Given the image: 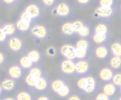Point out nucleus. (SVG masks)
Listing matches in <instances>:
<instances>
[{"label":"nucleus","instance_id":"58836bf2","mask_svg":"<svg viewBox=\"0 0 121 100\" xmlns=\"http://www.w3.org/2000/svg\"><path fill=\"white\" fill-rule=\"evenodd\" d=\"M46 53H47V55H48L49 57H53V56H55V54H56V50H55V48H53V47H49V48L47 49Z\"/></svg>","mask_w":121,"mask_h":100},{"label":"nucleus","instance_id":"4c0bfd02","mask_svg":"<svg viewBox=\"0 0 121 100\" xmlns=\"http://www.w3.org/2000/svg\"><path fill=\"white\" fill-rule=\"evenodd\" d=\"M113 4V0H100V4L102 7L111 8Z\"/></svg>","mask_w":121,"mask_h":100},{"label":"nucleus","instance_id":"a878e982","mask_svg":"<svg viewBox=\"0 0 121 100\" xmlns=\"http://www.w3.org/2000/svg\"><path fill=\"white\" fill-rule=\"evenodd\" d=\"M111 50L112 53L115 56L121 57V43H114L111 46Z\"/></svg>","mask_w":121,"mask_h":100},{"label":"nucleus","instance_id":"b1692460","mask_svg":"<svg viewBox=\"0 0 121 100\" xmlns=\"http://www.w3.org/2000/svg\"><path fill=\"white\" fill-rule=\"evenodd\" d=\"M2 28L7 36H11L15 33L17 28H16V26L13 23H8L5 25Z\"/></svg>","mask_w":121,"mask_h":100},{"label":"nucleus","instance_id":"f257e3e1","mask_svg":"<svg viewBox=\"0 0 121 100\" xmlns=\"http://www.w3.org/2000/svg\"><path fill=\"white\" fill-rule=\"evenodd\" d=\"M61 72L67 75H72L76 73V63L72 60H65L60 65Z\"/></svg>","mask_w":121,"mask_h":100},{"label":"nucleus","instance_id":"2eb2a0df","mask_svg":"<svg viewBox=\"0 0 121 100\" xmlns=\"http://www.w3.org/2000/svg\"><path fill=\"white\" fill-rule=\"evenodd\" d=\"M72 92V88L69 85H66L65 87H63L58 92H57L55 95L57 97L61 99H67L70 95Z\"/></svg>","mask_w":121,"mask_h":100},{"label":"nucleus","instance_id":"cd10ccee","mask_svg":"<svg viewBox=\"0 0 121 100\" xmlns=\"http://www.w3.org/2000/svg\"><path fill=\"white\" fill-rule=\"evenodd\" d=\"M28 74H29V75H30L32 76H34V77H35L37 78H40L42 76H43L42 70L40 68H37V67L32 68L30 70H29Z\"/></svg>","mask_w":121,"mask_h":100},{"label":"nucleus","instance_id":"37998d69","mask_svg":"<svg viewBox=\"0 0 121 100\" xmlns=\"http://www.w3.org/2000/svg\"><path fill=\"white\" fill-rule=\"evenodd\" d=\"M54 1L55 0H43V2L47 6H50L53 4Z\"/></svg>","mask_w":121,"mask_h":100},{"label":"nucleus","instance_id":"f704fd0d","mask_svg":"<svg viewBox=\"0 0 121 100\" xmlns=\"http://www.w3.org/2000/svg\"><path fill=\"white\" fill-rule=\"evenodd\" d=\"M72 26H73V29L74 32L78 33L84 26V25L82 21H76L74 23H72Z\"/></svg>","mask_w":121,"mask_h":100},{"label":"nucleus","instance_id":"8fccbe9b","mask_svg":"<svg viewBox=\"0 0 121 100\" xmlns=\"http://www.w3.org/2000/svg\"><path fill=\"white\" fill-rule=\"evenodd\" d=\"M120 92H121V87H120Z\"/></svg>","mask_w":121,"mask_h":100},{"label":"nucleus","instance_id":"6e6552de","mask_svg":"<svg viewBox=\"0 0 121 100\" xmlns=\"http://www.w3.org/2000/svg\"><path fill=\"white\" fill-rule=\"evenodd\" d=\"M9 47L13 52H18L23 48L22 41L17 37H12L9 41Z\"/></svg>","mask_w":121,"mask_h":100},{"label":"nucleus","instance_id":"c03bdc74","mask_svg":"<svg viewBox=\"0 0 121 100\" xmlns=\"http://www.w3.org/2000/svg\"><path fill=\"white\" fill-rule=\"evenodd\" d=\"M4 60H5V57H4V54L2 53H0V64L2 65L4 63Z\"/></svg>","mask_w":121,"mask_h":100},{"label":"nucleus","instance_id":"aec40b11","mask_svg":"<svg viewBox=\"0 0 121 100\" xmlns=\"http://www.w3.org/2000/svg\"><path fill=\"white\" fill-rule=\"evenodd\" d=\"M16 100H34L31 93L27 91H21L16 96Z\"/></svg>","mask_w":121,"mask_h":100},{"label":"nucleus","instance_id":"2f4dec72","mask_svg":"<svg viewBox=\"0 0 121 100\" xmlns=\"http://www.w3.org/2000/svg\"><path fill=\"white\" fill-rule=\"evenodd\" d=\"M87 56V50L76 48V58L79 59H84Z\"/></svg>","mask_w":121,"mask_h":100},{"label":"nucleus","instance_id":"f8f14e48","mask_svg":"<svg viewBox=\"0 0 121 100\" xmlns=\"http://www.w3.org/2000/svg\"><path fill=\"white\" fill-rule=\"evenodd\" d=\"M113 14V10L111 8H106V7H99L96 9L95 11V16L96 17H103V18H108L111 16Z\"/></svg>","mask_w":121,"mask_h":100},{"label":"nucleus","instance_id":"de8ad7c7","mask_svg":"<svg viewBox=\"0 0 121 100\" xmlns=\"http://www.w3.org/2000/svg\"><path fill=\"white\" fill-rule=\"evenodd\" d=\"M13 1H14V0H4V1L6 4H11Z\"/></svg>","mask_w":121,"mask_h":100},{"label":"nucleus","instance_id":"79ce46f5","mask_svg":"<svg viewBox=\"0 0 121 100\" xmlns=\"http://www.w3.org/2000/svg\"><path fill=\"white\" fill-rule=\"evenodd\" d=\"M37 100H52V99H51V97H50L48 95H43V96L39 97L37 99Z\"/></svg>","mask_w":121,"mask_h":100},{"label":"nucleus","instance_id":"9d476101","mask_svg":"<svg viewBox=\"0 0 121 100\" xmlns=\"http://www.w3.org/2000/svg\"><path fill=\"white\" fill-rule=\"evenodd\" d=\"M86 77V80H87V86H86L85 93L90 94V93L94 92L96 90V86H97V81L93 75H88Z\"/></svg>","mask_w":121,"mask_h":100},{"label":"nucleus","instance_id":"c85d7f7f","mask_svg":"<svg viewBox=\"0 0 121 100\" xmlns=\"http://www.w3.org/2000/svg\"><path fill=\"white\" fill-rule=\"evenodd\" d=\"M108 33V27L103 23H100L95 27V33L96 34H106Z\"/></svg>","mask_w":121,"mask_h":100},{"label":"nucleus","instance_id":"ddd939ff","mask_svg":"<svg viewBox=\"0 0 121 100\" xmlns=\"http://www.w3.org/2000/svg\"><path fill=\"white\" fill-rule=\"evenodd\" d=\"M95 55H96V58L100 60L106 59L108 55V50L106 46L100 45L96 48Z\"/></svg>","mask_w":121,"mask_h":100},{"label":"nucleus","instance_id":"09e8293b","mask_svg":"<svg viewBox=\"0 0 121 100\" xmlns=\"http://www.w3.org/2000/svg\"><path fill=\"white\" fill-rule=\"evenodd\" d=\"M118 100H121V96L119 97V98H118Z\"/></svg>","mask_w":121,"mask_h":100},{"label":"nucleus","instance_id":"49530a36","mask_svg":"<svg viewBox=\"0 0 121 100\" xmlns=\"http://www.w3.org/2000/svg\"><path fill=\"white\" fill-rule=\"evenodd\" d=\"M80 4H86L89 1V0H77Z\"/></svg>","mask_w":121,"mask_h":100},{"label":"nucleus","instance_id":"bb28decb","mask_svg":"<svg viewBox=\"0 0 121 100\" xmlns=\"http://www.w3.org/2000/svg\"><path fill=\"white\" fill-rule=\"evenodd\" d=\"M77 87L79 90L85 92L86 89V86H87V80H86V77H83L79 78L77 80Z\"/></svg>","mask_w":121,"mask_h":100},{"label":"nucleus","instance_id":"39448f33","mask_svg":"<svg viewBox=\"0 0 121 100\" xmlns=\"http://www.w3.org/2000/svg\"><path fill=\"white\" fill-rule=\"evenodd\" d=\"M31 34L37 38L44 39L46 38L48 35L47 28L42 25H36L34 26L30 30Z\"/></svg>","mask_w":121,"mask_h":100},{"label":"nucleus","instance_id":"7c9ffc66","mask_svg":"<svg viewBox=\"0 0 121 100\" xmlns=\"http://www.w3.org/2000/svg\"><path fill=\"white\" fill-rule=\"evenodd\" d=\"M76 48H79V49H84V50H87L89 48V42L84 39L79 40L76 43Z\"/></svg>","mask_w":121,"mask_h":100},{"label":"nucleus","instance_id":"a211bd4d","mask_svg":"<svg viewBox=\"0 0 121 100\" xmlns=\"http://www.w3.org/2000/svg\"><path fill=\"white\" fill-rule=\"evenodd\" d=\"M110 68L113 70H118L121 68V57L114 56L109 62Z\"/></svg>","mask_w":121,"mask_h":100},{"label":"nucleus","instance_id":"c756f323","mask_svg":"<svg viewBox=\"0 0 121 100\" xmlns=\"http://www.w3.org/2000/svg\"><path fill=\"white\" fill-rule=\"evenodd\" d=\"M106 39V34H96L95 33L94 36H93V41H94V43H97V44H100L102 43L103 42H104Z\"/></svg>","mask_w":121,"mask_h":100},{"label":"nucleus","instance_id":"9b49d317","mask_svg":"<svg viewBox=\"0 0 121 100\" xmlns=\"http://www.w3.org/2000/svg\"><path fill=\"white\" fill-rule=\"evenodd\" d=\"M1 87L4 89V92H11L16 87L15 80H13L10 77L6 78L1 82Z\"/></svg>","mask_w":121,"mask_h":100},{"label":"nucleus","instance_id":"e433bc0d","mask_svg":"<svg viewBox=\"0 0 121 100\" xmlns=\"http://www.w3.org/2000/svg\"><path fill=\"white\" fill-rule=\"evenodd\" d=\"M95 100H111V97H108L104 92H100L98 95H96Z\"/></svg>","mask_w":121,"mask_h":100},{"label":"nucleus","instance_id":"393cba45","mask_svg":"<svg viewBox=\"0 0 121 100\" xmlns=\"http://www.w3.org/2000/svg\"><path fill=\"white\" fill-rule=\"evenodd\" d=\"M16 26L17 29L21 32H26L30 28V23H27L21 20L18 21Z\"/></svg>","mask_w":121,"mask_h":100},{"label":"nucleus","instance_id":"72a5a7b5","mask_svg":"<svg viewBox=\"0 0 121 100\" xmlns=\"http://www.w3.org/2000/svg\"><path fill=\"white\" fill-rule=\"evenodd\" d=\"M112 82L117 87H121V73H118L114 75V77L113 78Z\"/></svg>","mask_w":121,"mask_h":100},{"label":"nucleus","instance_id":"412c9836","mask_svg":"<svg viewBox=\"0 0 121 100\" xmlns=\"http://www.w3.org/2000/svg\"><path fill=\"white\" fill-rule=\"evenodd\" d=\"M26 12L28 13L33 18H36L40 14L39 9L37 6L31 4L26 9Z\"/></svg>","mask_w":121,"mask_h":100},{"label":"nucleus","instance_id":"5701e85b","mask_svg":"<svg viewBox=\"0 0 121 100\" xmlns=\"http://www.w3.org/2000/svg\"><path fill=\"white\" fill-rule=\"evenodd\" d=\"M28 58L33 63H38L40 60V53L39 51L36 50H30L28 53Z\"/></svg>","mask_w":121,"mask_h":100},{"label":"nucleus","instance_id":"20e7f679","mask_svg":"<svg viewBox=\"0 0 121 100\" xmlns=\"http://www.w3.org/2000/svg\"><path fill=\"white\" fill-rule=\"evenodd\" d=\"M23 69L18 65L10 67L8 70V75L13 80H20L23 75Z\"/></svg>","mask_w":121,"mask_h":100},{"label":"nucleus","instance_id":"4be33fe9","mask_svg":"<svg viewBox=\"0 0 121 100\" xmlns=\"http://www.w3.org/2000/svg\"><path fill=\"white\" fill-rule=\"evenodd\" d=\"M62 31L63 33H65V35H68V36L72 35L74 33H75L73 29L72 23L67 22L64 23L62 26Z\"/></svg>","mask_w":121,"mask_h":100},{"label":"nucleus","instance_id":"4468645a","mask_svg":"<svg viewBox=\"0 0 121 100\" xmlns=\"http://www.w3.org/2000/svg\"><path fill=\"white\" fill-rule=\"evenodd\" d=\"M66 82L61 80V79H57V80H53L52 82H51V85H50V87H51V90L55 92V94L57 92H58L63 87H65L66 85Z\"/></svg>","mask_w":121,"mask_h":100},{"label":"nucleus","instance_id":"ea45409f","mask_svg":"<svg viewBox=\"0 0 121 100\" xmlns=\"http://www.w3.org/2000/svg\"><path fill=\"white\" fill-rule=\"evenodd\" d=\"M6 37H7V35L5 33V32L4 31L3 28H0V41H1V43H3L4 41H6Z\"/></svg>","mask_w":121,"mask_h":100},{"label":"nucleus","instance_id":"423d86ee","mask_svg":"<svg viewBox=\"0 0 121 100\" xmlns=\"http://www.w3.org/2000/svg\"><path fill=\"white\" fill-rule=\"evenodd\" d=\"M90 65L85 60H80L76 63V73L80 75H84L89 73Z\"/></svg>","mask_w":121,"mask_h":100},{"label":"nucleus","instance_id":"a18cd8bd","mask_svg":"<svg viewBox=\"0 0 121 100\" xmlns=\"http://www.w3.org/2000/svg\"><path fill=\"white\" fill-rule=\"evenodd\" d=\"M16 100V98L13 97H5L4 99L3 100Z\"/></svg>","mask_w":121,"mask_h":100},{"label":"nucleus","instance_id":"7ed1b4c3","mask_svg":"<svg viewBox=\"0 0 121 100\" xmlns=\"http://www.w3.org/2000/svg\"><path fill=\"white\" fill-rule=\"evenodd\" d=\"M60 53L67 60H74L76 58V48L69 44L62 45L60 48Z\"/></svg>","mask_w":121,"mask_h":100},{"label":"nucleus","instance_id":"473e14b6","mask_svg":"<svg viewBox=\"0 0 121 100\" xmlns=\"http://www.w3.org/2000/svg\"><path fill=\"white\" fill-rule=\"evenodd\" d=\"M78 35L82 38H86V37H88L90 34V29L89 27L84 26L78 33Z\"/></svg>","mask_w":121,"mask_h":100},{"label":"nucleus","instance_id":"c9c22d12","mask_svg":"<svg viewBox=\"0 0 121 100\" xmlns=\"http://www.w3.org/2000/svg\"><path fill=\"white\" fill-rule=\"evenodd\" d=\"M32 18H33V17L28 13L25 11L21 14L20 20H21L23 21H25V22H27V23H30L31 21H32Z\"/></svg>","mask_w":121,"mask_h":100},{"label":"nucleus","instance_id":"dca6fc26","mask_svg":"<svg viewBox=\"0 0 121 100\" xmlns=\"http://www.w3.org/2000/svg\"><path fill=\"white\" fill-rule=\"evenodd\" d=\"M19 65L23 70H30L33 68V63L28 58V56H23L19 60Z\"/></svg>","mask_w":121,"mask_h":100},{"label":"nucleus","instance_id":"f03ea898","mask_svg":"<svg viewBox=\"0 0 121 100\" xmlns=\"http://www.w3.org/2000/svg\"><path fill=\"white\" fill-rule=\"evenodd\" d=\"M114 72L111 68L105 67L102 68L99 73V78L101 81L108 83L111 82L114 77Z\"/></svg>","mask_w":121,"mask_h":100},{"label":"nucleus","instance_id":"0eeeda50","mask_svg":"<svg viewBox=\"0 0 121 100\" xmlns=\"http://www.w3.org/2000/svg\"><path fill=\"white\" fill-rule=\"evenodd\" d=\"M49 88V82L46 77L42 76L38 78L37 84L34 87V90L38 92H45Z\"/></svg>","mask_w":121,"mask_h":100},{"label":"nucleus","instance_id":"a19ab883","mask_svg":"<svg viewBox=\"0 0 121 100\" xmlns=\"http://www.w3.org/2000/svg\"><path fill=\"white\" fill-rule=\"evenodd\" d=\"M67 100H82V98L77 95H71Z\"/></svg>","mask_w":121,"mask_h":100},{"label":"nucleus","instance_id":"f3484780","mask_svg":"<svg viewBox=\"0 0 121 100\" xmlns=\"http://www.w3.org/2000/svg\"><path fill=\"white\" fill-rule=\"evenodd\" d=\"M56 14L60 16H66L69 13V8L66 4H60L55 9Z\"/></svg>","mask_w":121,"mask_h":100},{"label":"nucleus","instance_id":"6ab92c4d","mask_svg":"<svg viewBox=\"0 0 121 100\" xmlns=\"http://www.w3.org/2000/svg\"><path fill=\"white\" fill-rule=\"evenodd\" d=\"M38 80V78L28 74L25 77V83L28 87L34 89V87H35V85L37 84Z\"/></svg>","mask_w":121,"mask_h":100},{"label":"nucleus","instance_id":"1a4fd4ad","mask_svg":"<svg viewBox=\"0 0 121 100\" xmlns=\"http://www.w3.org/2000/svg\"><path fill=\"white\" fill-rule=\"evenodd\" d=\"M117 91H118V87L112 82L106 83L102 88V92H104V94H106L110 97L115 96L117 93Z\"/></svg>","mask_w":121,"mask_h":100}]
</instances>
